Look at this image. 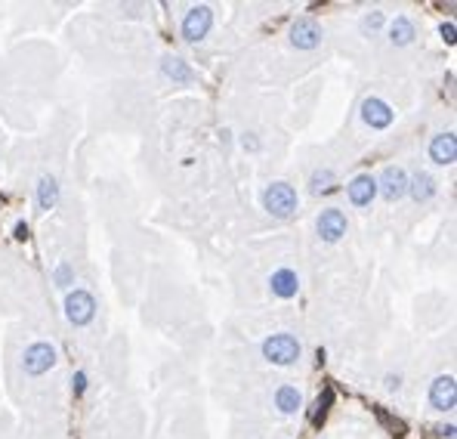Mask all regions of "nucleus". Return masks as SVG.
Returning <instances> with one entry per match:
<instances>
[{
	"label": "nucleus",
	"instance_id": "obj_22",
	"mask_svg": "<svg viewBox=\"0 0 457 439\" xmlns=\"http://www.w3.org/2000/svg\"><path fill=\"white\" fill-rule=\"evenodd\" d=\"M383 22H386V19H383V12L380 10H374V12H368L365 19H362V35H377V31L383 28Z\"/></svg>",
	"mask_w": 457,
	"mask_h": 439
},
{
	"label": "nucleus",
	"instance_id": "obj_24",
	"mask_svg": "<svg viewBox=\"0 0 457 439\" xmlns=\"http://www.w3.org/2000/svg\"><path fill=\"white\" fill-rule=\"evenodd\" d=\"M260 136L257 133H241V149L244 152H260Z\"/></svg>",
	"mask_w": 457,
	"mask_h": 439
},
{
	"label": "nucleus",
	"instance_id": "obj_2",
	"mask_svg": "<svg viewBox=\"0 0 457 439\" xmlns=\"http://www.w3.org/2000/svg\"><path fill=\"white\" fill-rule=\"evenodd\" d=\"M300 356H303V343L290 331H278V334L263 341V359L278 365V368H288V365L300 362Z\"/></svg>",
	"mask_w": 457,
	"mask_h": 439
},
{
	"label": "nucleus",
	"instance_id": "obj_28",
	"mask_svg": "<svg viewBox=\"0 0 457 439\" xmlns=\"http://www.w3.org/2000/svg\"><path fill=\"white\" fill-rule=\"evenodd\" d=\"M402 387V375H386V390H399Z\"/></svg>",
	"mask_w": 457,
	"mask_h": 439
},
{
	"label": "nucleus",
	"instance_id": "obj_7",
	"mask_svg": "<svg viewBox=\"0 0 457 439\" xmlns=\"http://www.w3.org/2000/svg\"><path fill=\"white\" fill-rule=\"evenodd\" d=\"M359 115H362V124L371 130H386V127H393V121H395L393 105L380 96H368L365 102H362Z\"/></svg>",
	"mask_w": 457,
	"mask_h": 439
},
{
	"label": "nucleus",
	"instance_id": "obj_15",
	"mask_svg": "<svg viewBox=\"0 0 457 439\" xmlns=\"http://www.w3.org/2000/svg\"><path fill=\"white\" fill-rule=\"evenodd\" d=\"M161 75L174 84H195V69L185 62L183 56H164L161 59Z\"/></svg>",
	"mask_w": 457,
	"mask_h": 439
},
{
	"label": "nucleus",
	"instance_id": "obj_25",
	"mask_svg": "<svg viewBox=\"0 0 457 439\" xmlns=\"http://www.w3.org/2000/svg\"><path fill=\"white\" fill-rule=\"evenodd\" d=\"M71 390H75V396H84V390H87V371H77L71 377Z\"/></svg>",
	"mask_w": 457,
	"mask_h": 439
},
{
	"label": "nucleus",
	"instance_id": "obj_20",
	"mask_svg": "<svg viewBox=\"0 0 457 439\" xmlns=\"http://www.w3.org/2000/svg\"><path fill=\"white\" fill-rule=\"evenodd\" d=\"M315 405H319V409L313 411V424H315V427H321L324 418H328V411H330V405H334V390L324 387V393L319 396V402H315Z\"/></svg>",
	"mask_w": 457,
	"mask_h": 439
},
{
	"label": "nucleus",
	"instance_id": "obj_9",
	"mask_svg": "<svg viewBox=\"0 0 457 439\" xmlns=\"http://www.w3.org/2000/svg\"><path fill=\"white\" fill-rule=\"evenodd\" d=\"M321 41H324V28L315 19L303 16L290 25V46H297V50H315Z\"/></svg>",
	"mask_w": 457,
	"mask_h": 439
},
{
	"label": "nucleus",
	"instance_id": "obj_10",
	"mask_svg": "<svg viewBox=\"0 0 457 439\" xmlns=\"http://www.w3.org/2000/svg\"><path fill=\"white\" fill-rule=\"evenodd\" d=\"M429 405H433L436 411H454V405H457L454 375H439L433 384H429Z\"/></svg>",
	"mask_w": 457,
	"mask_h": 439
},
{
	"label": "nucleus",
	"instance_id": "obj_1",
	"mask_svg": "<svg viewBox=\"0 0 457 439\" xmlns=\"http://www.w3.org/2000/svg\"><path fill=\"white\" fill-rule=\"evenodd\" d=\"M260 201H263V210H266L269 217H275V220H290L297 214V208H300V195H297V189L290 183H284V179L269 183L266 189H263Z\"/></svg>",
	"mask_w": 457,
	"mask_h": 439
},
{
	"label": "nucleus",
	"instance_id": "obj_11",
	"mask_svg": "<svg viewBox=\"0 0 457 439\" xmlns=\"http://www.w3.org/2000/svg\"><path fill=\"white\" fill-rule=\"evenodd\" d=\"M346 198L353 208H371L377 198V177L374 174H359L349 179L346 186Z\"/></svg>",
	"mask_w": 457,
	"mask_h": 439
},
{
	"label": "nucleus",
	"instance_id": "obj_21",
	"mask_svg": "<svg viewBox=\"0 0 457 439\" xmlns=\"http://www.w3.org/2000/svg\"><path fill=\"white\" fill-rule=\"evenodd\" d=\"M53 282L59 285V288H71V282H75V266L68 260L56 263V269H53Z\"/></svg>",
	"mask_w": 457,
	"mask_h": 439
},
{
	"label": "nucleus",
	"instance_id": "obj_5",
	"mask_svg": "<svg viewBox=\"0 0 457 439\" xmlns=\"http://www.w3.org/2000/svg\"><path fill=\"white\" fill-rule=\"evenodd\" d=\"M210 25H214V10H210V6H204V3L192 6V10L185 12L183 25H180L183 41L185 44H201L204 37L210 35Z\"/></svg>",
	"mask_w": 457,
	"mask_h": 439
},
{
	"label": "nucleus",
	"instance_id": "obj_3",
	"mask_svg": "<svg viewBox=\"0 0 457 439\" xmlns=\"http://www.w3.org/2000/svg\"><path fill=\"white\" fill-rule=\"evenodd\" d=\"M56 362H59V352L50 341H35V343H28L25 352H22V371L28 377L46 375V371L56 368Z\"/></svg>",
	"mask_w": 457,
	"mask_h": 439
},
{
	"label": "nucleus",
	"instance_id": "obj_8",
	"mask_svg": "<svg viewBox=\"0 0 457 439\" xmlns=\"http://www.w3.org/2000/svg\"><path fill=\"white\" fill-rule=\"evenodd\" d=\"M377 192H380L389 204L402 201V198L408 195V174H405V168H399V164L383 168V174L377 177Z\"/></svg>",
	"mask_w": 457,
	"mask_h": 439
},
{
	"label": "nucleus",
	"instance_id": "obj_16",
	"mask_svg": "<svg viewBox=\"0 0 457 439\" xmlns=\"http://www.w3.org/2000/svg\"><path fill=\"white\" fill-rule=\"evenodd\" d=\"M386 41L393 46H408L417 41V25L408 16H395L393 22L386 25Z\"/></svg>",
	"mask_w": 457,
	"mask_h": 439
},
{
	"label": "nucleus",
	"instance_id": "obj_6",
	"mask_svg": "<svg viewBox=\"0 0 457 439\" xmlns=\"http://www.w3.org/2000/svg\"><path fill=\"white\" fill-rule=\"evenodd\" d=\"M315 229H319L321 242L337 244V242H343V238H346L349 220H346V214H343L340 208H324L321 214H319V220H315Z\"/></svg>",
	"mask_w": 457,
	"mask_h": 439
},
{
	"label": "nucleus",
	"instance_id": "obj_18",
	"mask_svg": "<svg viewBox=\"0 0 457 439\" xmlns=\"http://www.w3.org/2000/svg\"><path fill=\"white\" fill-rule=\"evenodd\" d=\"M35 198H37V210H41V214H46V210L56 208V204H59V183H56V177L44 174L41 179H37Z\"/></svg>",
	"mask_w": 457,
	"mask_h": 439
},
{
	"label": "nucleus",
	"instance_id": "obj_19",
	"mask_svg": "<svg viewBox=\"0 0 457 439\" xmlns=\"http://www.w3.org/2000/svg\"><path fill=\"white\" fill-rule=\"evenodd\" d=\"M334 183H337L334 170H330V168H315L313 177H309V192H313V195H321V192L334 189Z\"/></svg>",
	"mask_w": 457,
	"mask_h": 439
},
{
	"label": "nucleus",
	"instance_id": "obj_14",
	"mask_svg": "<svg viewBox=\"0 0 457 439\" xmlns=\"http://www.w3.org/2000/svg\"><path fill=\"white\" fill-rule=\"evenodd\" d=\"M436 192H439V183H436V177L427 174V170H417V174L408 177V195H411L417 204H427Z\"/></svg>",
	"mask_w": 457,
	"mask_h": 439
},
{
	"label": "nucleus",
	"instance_id": "obj_17",
	"mask_svg": "<svg viewBox=\"0 0 457 439\" xmlns=\"http://www.w3.org/2000/svg\"><path fill=\"white\" fill-rule=\"evenodd\" d=\"M272 402H275L278 415H297V411L303 409V393L294 387V384H281V387L275 390Z\"/></svg>",
	"mask_w": 457,
	"mask_h": 439
},
{
	"label": "nucleus",
	"instance_id": "obj_23",
	"mask_svg": "<svg viewBox=\"0 0 457 439\" xmlns=\"http://www.w3.org/2000/svg\"><path fill=\"white\" fill-rule=\"evenodd\" d=\"M377 418H380V424H386L393 436H402V433H405V421H402V418H393L386 409H377Z\"/></svg>",
	"mask_w": 457,
	"mask_h": 439
},
{
	"label": "nucleus",
	"instance_id": "obj_29",
	"mask_svg": "<svg viewBox=\"0 0 457 439\" xmlns=\"http://www.w3.org/2000/svg\"><path fill=\"white\" fill-rule=\"evenodd\" d=\"M16 238H28V223H25V220L16 223Z\"/></svg>",
	"mask_w": 457,
	"mask_h": 439
},
{
	"label": "nucleus",
	"instance_id": "obj_26",
	"mask_svg": "<svg viewBox=\"0 0 457 439\" xmlns=\"http://www.w3.org/2000/svg\"><path fill=\"white\" fill-rule=\"evenodd\" d=\"M439 35H442V41H445V44L454 46V41H457V37H454V22H442L439 25Z\"/></svg>",
	"mask_w": 457,
	"mask_h": 439
},
{
	"label": "nucleus",
	"instance_id": "obj_4",
	"mask_svg": "<svg viewBox=\"0 0 457 439\" xmlns=\"http://www.w3.org/2000/svg\"><path fill=\"white\" fill-rule=\"evenodd\" d=\"M65 319H68L75 328H87L96 319V297L87 288H75L65 294Z\"/></svg>",
	"mask_w": 457,
	"mask_h": 439
},
{
	"label": "nucleus",
	"instance_id": "obj_13",
	"mask_svg": "<svg viewBox=\"0 0 457 439\" xmlns=\"http://www.w3.org/2000/svg\"><path fill=\"white\" fill-rule=\"evenodd\" d=\"M269 291L278 301H290V297L300 294V276L294 269H288V266H281V269H275L269 276Z\"/></svg>",
	"mask_w": 457,
	"mask_h": 439
},
{
	"label": "nucleus",
	"instance_id": "obj_27",
	"mask_svg": "<svg viewBox=\"0 0 457 439\" xmlns=\"http://www.w3.org/2000/svg\"><path fill=\"white\" fill-rule=\"evenodd\" d=\"M436 433H439L442 439H454V424H439V427H436Z\"/></svg>",
	"mask_w": 457,
	"mask_h": 439
},
{
	"label": "nucleus",
	"instance_id": "obj_12",
	"mask_svg": "<svg viewBox=\"0 0 457 439\" xmlns=\"http://www.w3.org/2000/svg\"><path fill=\"white\" fill-rule=\"evenodd\" d=\"M429 161L439 164V168H451L457 161V136L451 130H442L433 136V143H429Z\"/></svg>",
	"mask_w": 457,
	"mask_h": 439
}]
</instances>
